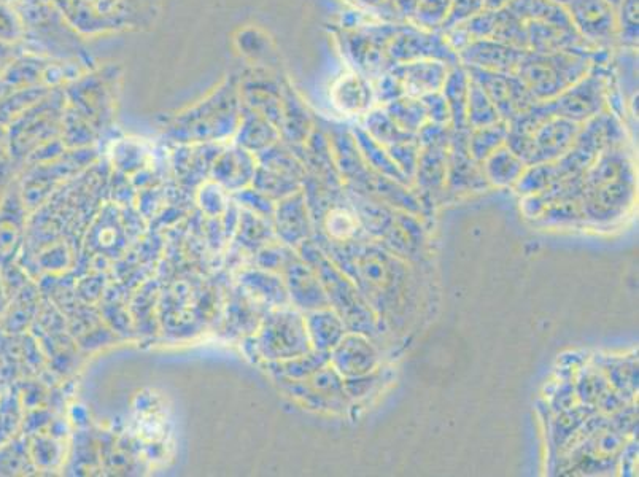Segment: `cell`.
<instances>
[{
  "label": "cell",
  "mask_w": 639,
  "mask_h": 477,
  "mask_svg": "<svg viewBox=\"0 0 639 477\" xmlns=\"http://www.w3.org/2000/svg\"><path fill=\"white\" fill-rule=\"evenodd\" d=\"M384 109L395 120L396 125L409 134L425 125L426 115L420 99L407 96L399 97L396 101L384 105Z\"/></svg>",
  "instance_id": "7c38bea8"
},
{
  "label": "cell",
  "mask_w": 639,
  "mask_h": 477,
  "mask_svg": "<svg viewBox=\"0 0 639 477\" xmlns=\"http://www.w3.org/2000/svg\"><path fill=\"white\" fill-rule=\"evenodd\" d=\"M498 21V12L482 10L474 15L471 20L461 24L471 40L493 39Z\"/></svg>",
  "instance_id": "9a60e30c"
},
{
  "label": "cell",
  "mask_w": 639,
  "mask_h": 477,
  "mask_svg": "<svg viewBox=\"0 0 639 477\" xmlns=\"http://www.w3.org/2000/svg\"><path fill=\"white\" fill-rule=\"evenodd\" d=\"M477 134L474 137V152L476 155H490L493 148L498 147L504 136V126L501 123L476 128Z\"/></svg>",
  "instance_id": "d6986e66"
},
{
  "label": "cell",
  "mask_w": 639,
  "mask_h": 477,
  "mask_svg": "<svg viewBox=\"0 0 639 477\" xmlns=\"http://www.w3.org/2000/svg\"><path fill=\"white\" fill-rule=\"evenodd\" d=\"M333 101L345 115L368 113L376 104L372 80L360 72L344 75L334 85Z\"/></svg>",
  "instance_id": "52a82bcc"
},
{
  "label": "cell",
  "mask_w": 639,
  "mask_h": 477,
  "mask_svg": "<svg viewBox=\"0 0 639 477\" xmlns=\"http://www.w3.org/2000/svg\"><path fill=\"white\" fill-rule=\"evenodd\" d=\"M450 67L452 66L442 61L425 59V61L395 64L388 70L403 86L404 96L420 99L425 94L441 91Z\"/></svg>",
  "instance_id": "8992f818"
},
{
  "label": "cell",
  "mask_w": 639,
  "mask_h": 477,
  "mask_svg": "<svg viewBox=\"0 0 639 477\" xmlns=\"http://www.w3.org/2000/svg\"><path fill=\"white\" fill-rule=\"evenodd\" d=\"M387 58L390 67L425 59L442 61L449 66L460 63L457 53L450 48L442 32L426 31L412 23L404 24L401 31L395 35V39L388 45Z\"/></svg>",
  "instance_id": "7a4b0ae2"
},
{
  "label": "cell",
  "mask_w": 639,
  "mask_h": 477,
  "mask_svg": "<svg viewBox=\"0 0 639 477\" xmlns=\"http://www.w3.org/2000/svg\"><path fill=\"white\" fill-rule=\"evenodd\" d=\"M508 10L523 21H541L558 28L574 29L565 5L554 0H512Z\"/></svg>",
  "instance_id": "ba28073f"
},
{
  "label": "cell",
  "mask_w": 639,
  "mask_h": 477,
  "mask_svg": "<svg viewBox=\"0 0 639 477\" xmlns=\"http://www.w3.org/2000/svg\"><path fill=\"white\" fill-rule=\"evenodd\" d=\"M606 2H608L609 5H611L612 8H614V10H619L620 5H622V2H624V0H606Z\"/></svg>",
  "instance_id": "603a6c76"
},
{
  "label": "cell",
  "mask_w": 639,
  "mask_h": 477,
  "mask_svg": "<svg viewBox=\"0 0 639 477\" xmlns=\"http://www.w3.org/2000/svg\"><path fill=\"white\" fill-rule=\"evenodd\" d=\"M527 51L523 48L512 47V45L500 42V40H473L458 53V61L471 69L514 74Z\"/></svg>",
  "instance_id": "5b68a950"
},
{
  "label": "cell",
  "mask_w": 639,
  "mask_h": 477,
  "mask_svg": "<svg viewBox=\"0 0 639 477\" xmlns=\"http://www.w3.org/2000/svg\"><path fill=\"white\" fill-rule=\"evenodd\" d=\"M366 128L369 136L384 144H401L407 142L411 134L399 128L385 109H371L366 113Z\"/></svg>",
  "instance_id": "8fae6325"
},
{
  "label": "cell",
  "mask_w": 639,
  "mask_h": 477,
  "mask_svg": "<svg viewBox=\"0 0 639 477\" xmlns=\"http://www.w3.org/2000/svg\"><path fill=\"white\" fill-rule=\"evenodd\" d=\"M330 231L337 237H347L355 231V222L349 214H345L342 210L334 212L330 218Z\"/></svg>",
  "instance_id": "ffe728a7"
},
{
  "label": "cell",
  "mask_w": 639,
  "mask_h": 477,
  "mask_svg": "<svg viewBox=\"0 0 639 477\" xmlns=\"http://www.w3.org/2000/svg\"><path fill=\"white\" fill-rule=\"evenodd\" d=\"M566 10L576 32L593 48L611 47L619 40L617 12L606 0H573Z\"/></svg>",
  "instance_id": "277c9868"
},
{
  "label": "cell",
  "mask_w": 639,
  "mask_h": 477,
  "mask_svg": "<svg viewBox=\"0 0 639 477\" xmlns=\"http://www.w3.org/2000/svg\"><path fill=\"white\" fill-rule=\"evenodd\" d=\"M598 50L527 51L514 74L536 101H552L592 72Z\"/></svg>",
  "instance_id": "6da1fadb"
},
{
  "label": "cell",
  "mask_w": 639,
  "mask_h": 477,
  "mask_svg": "<svg viewBox=\"0 0 639 477\" xmlns=\"http://www.w3.org/2000/svg\"><path fill=\"white\" fill-rule=\"evenodd\" d=\"M550 117L565 120H589L603 112L606 104V80L595 70L589 72L568 90L558 94L552 101H544Z\"/></svg>",
  "instance_id": "3957f363"
},
{
  "label": "cell",
  "mask_w": 639,
  "mask_h": 477,
  "mask_svg": "<svg viewBox=\"0 0 639 477\" xmlns=\"http://www.w3.org/2000/svg\"><path fill=\"white\" fill-rule=\"evenodd\" d=\"M417 2H419V0H393L396 12H398L399 18H401L404 23H411L412 18H414Z\"/></svg>",
  "instance_id": "44dd1931"
},
{
  "label": "cell",
  "mask_w": 639,
  "mask_h": 477,
  "mask_svg": "<svg viewBox=\"0 0 639 477\" xmlns=\"http://www.w3.org/2000/svg\"><path fill=\"white\" fill-rule=\"evenodd\" d=\"M501 115L493 104L492 99L482 90L481 85H477L471 78L469 83L468 105H466V123L474 128H484V126L500 123Z\"/></svg>",
  "instance_id": "30bf717a"
},
{
  "label": "cell",
  "mask_w": 639,
  "mask_h": 477,
  "mask_svg": "<svg viewBox=\"0 0 639 477\" xmlns=\"http://www.w3.org/2000/svg\"><path fill=\"white\" fill-rule=\"evenodd\" d=\"M420 102H422L423 110H425L426 120H430L431 123L444 125V123H449L452 120L450 118L449 105H447L441 91L425 94V96L420 97Z\"/></svg>",
  "instance_id": "ac0fdd59"
},
{
  "label": "cell",
  "mask_w": 639,
  "mask_h": 477,
  "mask_svg": "<svg viewBox=\"0 0 639 477\" xmlns=\"http://www.w3.org/2000/svg\"><path fill=\"white\" fill-rule=\"evenodd\" d=\"M452 0H419L411 23L426 31L441 32L449 16Z\"/></svg>",
  "instance_id": "4fadbf2b"
},
{
  "label": "cell",
  "mask_w": 639,
  "mask_h": 477,
  "mask_svg": "<svg viewBox=\"0 0 639 477\" xmlns=\"http://www.w3.org/2000/svg\"><path fill=\"white\" fill-rule=\"evenodd\" d=\"M482 10H484V0H452L449 16H447L446 23L442 26L441 32L466 23V21L471 20L474 15L482 12Z\"/></svg>",
  "instance_id": "2e32d148"
},
{
  "label": "cell",
  "mask_w": 639,
  "mask_h": 477,
  "mask_svg": "<svg viewBox=\"0 0 639 477\" xmlns=\"http://www.w3.org/2000/svg\"><path fill=\"white\" fill-rule=\"evenodd\" d=\"M512 0H484V10H492V12H501L504 8H508Z\"/></svg>",
  "instance_id": "7402d4cb"
},
{
  "label": "cell",
  "mask_w": 639,
  "mask_h": 477,
  "mask_svg": "<svg viewBox=\"0 0 639 477\" xmlns=\"http://www.w3.org/2000/svg\"><path fill=\"white\" fill-rule=\"evenodd\" d=\"M493 39L508 43L512 47L527 50V26H525V21L520 20L519 16L514 15L508 8H504V10L498 12V21H496Z\"/></svg>",
  "instance_id": "5bb4252c"
},
{
  "label": "cell",
  "mask_w": 639,
  "mask_h": 477,
  "mask_svg": "<svg viewBox=\"0 0 639 477\" xmlns=\"http://www.w3.org/2000/svg\"><path fill=\"white\" fill-rule=\"evenodd\" d=\"M372 85H374V97L379 104L387 105L404 96L403 86L390 70L384 72L376 80H372Z\"/></svg>",
  "instance_id": "e0dca14e"
},
{
  "label": "cell",
  "mask_w": 639,
  "mask_h": 477,
  "mask_svg": "<svg viewBox=\"0 0 639 477\" xmlns=\"http://www.w3.org/2000/svg\"><path fill=\"white\" fill-rule=\"evenodd\" d=\"M469 77L468 70L463 64L450 67L446 82L442 85L441 93L449 105L450 118L463 126L466 123V105H468Z\"/></svg>",
  "instance_id": "9c48e42d"
},
{
  "label": "cell",
  "mask_w": 639,
  "mask_h": 477,
  "mask_svg": "<svg viewBox=\"0 0 639 477\" xmlns=\"http://www.w3.org/2000/svg\"><path fill=\"white\" fill-rule=\"evenodd\" d=\"M554 2H557V4L560 5H565L566 7V5L570 4V2H573V0H554Z\"/></svg>",
  "instance_id": "cb8c5ba5"
}]
</instances>
